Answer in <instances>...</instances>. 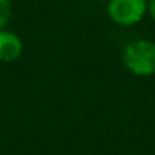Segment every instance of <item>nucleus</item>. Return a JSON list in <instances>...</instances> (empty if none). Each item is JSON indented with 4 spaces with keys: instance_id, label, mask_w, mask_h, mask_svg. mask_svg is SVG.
<instances>
[{
    "instance_id": "f257e3e1",
    "label": "nucleus",
    "mask_w": 155,
    "mask_h": 155,
    "mask_svg": "<svg viewBox=\"0 0 155 155\" xmlns=\"http://www.w3.org/2000/svg\"><path fill=\"white\" fill-rule=\"evenodd\" d=\"M123 64L137 76L155 74V43L149 40L131 41L123 50Z\"/></svg>"
},
{
    "instance_id": "f03ea898",
    "label": "nucleus",
    "mask_w": 155,
    "mask_h": 155,
    "mask_svg": "<svg viewBox=\"0 0 155 155\" xmlns=\"http://www.w3.org/2000/svg\"><path fill=\"white\" fill-rule=\"evenodd\" d=\"M108 17L119 26H134L147 12L146 0H110L107 6Z\"/></svg>"
},
{
    "instance_id": "7ed1b4c3",
    "label": "nucleus",
    "mask_w": 155,
    "mask_h": 155,
    "mask_svg": "<svg viewBox=\"0 0 155 155\" xmlns=\"http://www.w3.org/2000/svg\"><path fill=\"white\" fill-rule=\"evenodd\" d=\"M23 53V43L20 37L11 31H0V61L11 62Z\"/></svg>"
},
{
    "instance_id": "20e7f679",
    "label": "nucleus",
    "mask_w": 155,
    "mask_h": 155,
    "mask_svg": "<svg viewBox=\"0 0 155 155\" xmlns=\"http://www.w3.org/2000/svg\"><path fill=\"white\" fill-rule=\"evenodd\" d=\"M12 15V3L11 0H0V31H2Z\"/></svg>"
},
{
    "instance_id": "39448f33",
    "label": "nucleus",
    "mask_w": 155,
    "mask_h": 155,
    "mask_svg": "<svg viewBox=\"0 0 155 155\" xmlns=\"http://www.w3.org/2000/svg\"><path fill=\"white\" fill-rule=\"evenodd\" d=\"M147 12H149L150 18L155 21V0H149L147 2Z\"/></svg>"
},
{
    "instance_id": "423d86ee",
    "label": "nucleus",
    "mask_w": 155,
    "mask_h": 155,
    "mask_svg": "<svg viewBox=\"0 0 155 155\" xmlns=\"http://www.w3.org/2000/svg\"><path fill=\"white\" fill-rule=\"evenodd\" d=\"M101 2H110V0H101Z\"/></svg>"
}]
</instances>
